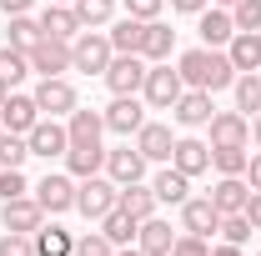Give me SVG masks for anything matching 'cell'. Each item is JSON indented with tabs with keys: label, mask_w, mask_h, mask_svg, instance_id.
Here are the masks:
<instances>
[{
	"label": "cell",
	"mask_w": 261,
	"mask_h": 256,
	"mask_svg": "<svg viewBox=\"0 0 261 256\" xmlns=\"http://www.w3.org/2000/svg\"><path fill=\"white\" fill-rule=\"evenodd\" d=\"M176 70H181V81L191 86V91H226L231 81H236V65H231L226 50H216V45H196V50H186L181 61H176Z\"/></svg>",
	"instance_id": "cell-1"
},
{
	"label": "cell",
	"mask_w": 261,
	"mask_h": 256,
	"mask_svg": "<svg viewBox=\"0 0 261 256\" xmlns=\"http://www.w3.org/2000/svg\"><path fill=\"white\" fill-rule=\"evenodd\" d=\"M121 206V186L111 181V176H86V181H75V211L86 216V221H96L100 216H111Z\"/></svg>",
	"instance_id": "cell-2"
},
{
	"label": "cell",
	"mask_w": 261,
	"mask_h": 256,
	"mask_svg": "<svg viewBox=\"0 0 261 256\" xmlns=\"http://www.w3.org/2000/svg\"><path fill=\"white\" fill-rule=\"evenodd\" d=\"M111 35L100 31H81L70 40V70H81V75H106V65H111Z\"/></svg>",
	"instance_id": "cell-3"
},
{
	"label": "cell",
	"mask_w": 261,
	"mask_h": 256,
	"mask_svg": "<svg viewBox=\"0 0 261 256\" xmlns=\"http://www.w3.org/2000/svg\"><path fill=\"white\" fill-rule=\"evenodd\" d=\"M181 91H186V81H181V70H171V65H151L146 70V86H141V100L151 106V111H171L176 100H181Z\"/></svg>",
	"instance_id": "cell-4"
},
{
	"label": "cell",
	"mask_w": 261,
	"mask_h": 256,
	"mask_svg": "<svg viewBox=\"0 0 261 256\" xmlns=\"http://www.w3.org/2000/svg\"><path fill=\"white\" fill-rule=\"evenodd\" d=\"M35 201H40V211L45 216H65V211H75V176L70 171H45V181L31 186Z\"/></svg>",
	"instance_id": "cell-5"
},
{
	"label": "cell",
	"mask_w": 261,
	"mask_h": 256,
	"mask_svg": "<svg viewBox=\"0 0 261 256\" xmlns=\"http://www.w3.org/2000/svg\"><path fill=\"white\" fill-rule=\"evenodd\" d=\"M146 70L151 65L141 61V56H111V65H106V86H111V96H141V86H146Z\"/></svg>",
	"instance_id": "cell-6"
},
{
	"label": "cell",
	"mask_w": 261,
	"mask_h": 256,
	"mask_svg": "<svg viewBox=\"0 0 261 256\" xmlns=\"http://www.w3.org/2000/svg\"><path fill=\"white\" fill-rule=\"evenodd\" d=\"M31 96H35V106H40V116H56V121L81 106V100H75V86H70L65 75H40V86H35Z\"/></svg>",
	"instance_id": "cell-7"
},
{
	"label": "cell",
	"mask_w": 261,
	"mask_h": 256,
	"mask_svg": "<svg viewBox=\"0 0 261 256\" xmlns=\"http://www.w3.org/2000/svg\"><path fill=\"white\" fill-rule=\"evenodd\" d=\"M25 141H31V156H45L56 161L70 151V131H65V121H56V116H40L31 131H25Z\"/></svg>",
	"instance_id": "cell-8"
},
{
	"label": "cell",
	"mask_w": 261,
	"mask_h": 256,
	"mask_svg": "<svg viewBox=\"0 0 261 256\" xmlns=\"http://www.w3.org/2000/svg\"><path fill=\"white\" fill-rule=\"evenodd\" d=\"M25 56H31V70H35V75H65V70H70V40L40 35Z\"/></svg>",
	"instance_id": "cell-9"
},
{
	"label": "cell",
	"mask_w": 261,
	"mask_h": 256,
	"mask_svg": "<svg viewBox=\"0 0 261 256\" xmlns=\"http://www.w3.org/2000/svg\"><path fill=\"white\" fill-rule=\"evenodd\" d=\"M181 231L206 236V241L221 231V211L211 206V196H186V201H181Z\"/></svg>",
	"instance_id": "cell-10"
},
{
	"label": "cell",
	"mask_w": 261,
	"mask_h": 256,
	"mask_svg": "<svg viewBox=\"0 0 261 256\" xmlns=\"http://www.w3.org/2000/svg\"><path fill=\"white\" fill-rule=\"evenodd\" d=\"M100 116H106V131H116V136H136V131L146 126V100H141V96H116Z\"/></svg>",
	"instance_id": "cell-11"
},
{
	"label": "cell",
	"mask_w": 261,
	"mask_h": 256,
	"mask_svg": "<svg viewBox=\"0 0 261 256\" xmlns=\"http://www.w3.org/2000/svg\"><path fill=\"white\" fill-rule=\"evenodd\" d=\"M206 126H211V146H246L251 141V116H241V111H216Z\"/></svg>",
	"instance_id": "cell-12"
},
{
	"label": "cell",
	"mask_w": 261,
	"mask_h": 256,
	"mask_svg": "<svg viewBox=\"0 0 261 256\" xmlns=\"http://www.w3.org/2000/svg\"><path fill=\"white\" fill-rule=\"evenodd\" d=\"M171 116H176V126H186V131H196V126H206L211 116H216V106H211V91H181V100L171 106Z\"/></svg>",
	"instance_id": "cell-13"
},
{
	"label": "cell",
	"mask_w": 261,
	"mask_h": 256,
	"mask_svg": "<svg viewBox=\"0 0 261 256\" xmlns=\"http://www.w3.org/2000/svg\"><path fill=\"white\" fill-rule=\"evenodd\" d=\"M146 166L151 161L141 156L136 146H121V151H106V176L116 186H130V181H146Z\"/></svg>",
	"instance_id": "cell-14"
},
{
	"label": "cell",
	"mask_w": 261,
	"mask_h": 256,
	"mask_svg": "<svg viewBox=\"0 0 261 256\" xmlns=\"http://www.w3.org/2000/svg\"><path fill=\"white\" fill-rule=\"evenodd\" d=\"M0 121H5V131L25 136V131L40 121V106H35V96H20V91H10V96L0 100Z\"/></svg>",
	"instance_id": "cell-15"
},
{
	"label": "cell",
	"mask_w": 261,
	"mask_h": 256,
	"mask_svg": "<svg viewBox=\"0 0 261 256\" xmlns=\"http://www.w3.org/2000/svg\"><path fill=\"white\" fill-rule=\"evenodd\" d=\"M171 166H176V171H186V176H206V171H211V146H206V141H196V136H181V141H176V151H171Z\"/></svg>",
	"instance_id": "cell-16"
},
{
	"label": "cell",
	"mask_w": 261,
	"mask_h": 256,
	"mask_svg": "<svg viewBox=\"0 0 261 256\" xmlns=\"http://www.w3.org/2000/svg\"><path fill=\"white\" fill-rule=\"evenodd\" d=\"M136 151L146 161H171V151H176V136H171V126H161V121H146V126L136 131Z\"/></svg>",
	"instance_id": "cell-17"
},
{
	"label": "cell",
	"mask_w": 261,
	"mask_h": 256,
	"mask_svg": "<svg viewBox=\"0 0 261 256\" xmlns=\"http://www.w3.org/2000/svg\"><path fill=\"white\" fill-rule=\"evenodd\" d=\"M196 31H201V45H216V50H226V40L236 35V20H231L226 5H206Z\"/></svg>",
	"instance_id": "cell-18"
},
{
	"label": "cell",
	"mask_w": 261,
	"mask_h": 256,
	"mask_svg": "<svg viewBox=\"0 0 261 256\" xmlns=\"http://www.w3.org/2000/svg\"><path fill=\"white\" fill-rule=\"evenodd\" d=\"M5 211H0V221H5V231H25L31 236L35 226L45 221V211H40V201L35 196H15V201H0Z\"/></svg>",
	"instance_id": "cell-19"
},
{
	"label": "cell",
	"mask_w": 261,
	"mask_h": 256,
	"mask_svg": "<svg viewBox=\"0 0 261 256\" xmlns=\"http://www.w3.org/2000/svg\"><path fill=\"white\" fill-rule=\"evenodd\" d=\"M81 31H86V25H81L75 5H56V0H50V5L40 10V35H56V40H75Z\"/></svg>",
	"instance_id": "cell-20"
},
{
	"label": "cell",
	"mask_w": 261,
	"mask_h": 256,
	"mask_svg": "<svg viewBox=\"0 0 261 256\" xmlns=\"http://www.w3.org/2000/svg\"><path fill=\"white\" fill-rule=\"evenodd\" d=\"M176 236H181V231H171V221H161V216H146V221H141V231H136V246H141L146 256H171Z\"/></svg>",
	"instance_id": "cell-21"
},
{
	"label": "cell",
	"mask_w": 261,
	"mask_h": 256,
	"mask_svg": "<svg viewBox=\"0 0 261 256\" xmlns=\"http://www.w3.org/2000/svg\"><path fill=\"white\" fill-rule=\"evenodd\" d=\"M226 56H231V65H236V75L261 70V31H236L226 40Z\"/></svg>",
	"instance_id": "cell-22"
},
{
	"label": "cell",
	"mask_w": 261,
	"mask_h": 256,
	"mask_svg": "<svg viewBox=\"0 0 261 256\" xmlns=\"http://www.w3.org/2000/svg\"><path fill=\"white\" fill-rule=\"evenodd\" d=\"M171 50H176V31H171L166 20H146L141 61H146V65H161V61H171Z\"/></svg>",
	"instance_id": "cell-23"
},
{
	"label": "cell",
	"mask_w": 261,
	"mask_h": 256,
	"mask_svg": "<svg viewBox=\"0 0 261 256\" xmlns=\"http://www.w3.org/2000/svg\"><path fill=\"white\" fill-rule=\"evenodd\" d=\"M151 191H156V201H166V206H181V201L191 196V176L166 161L161 171H156V181H151Z\"/></svg>",
	"instance_id": "cell-24"
},
{
	"label": "cell",
	"mask_w": 261,
	"mask_h": 256,
	"mask_svg": "<svg viewBox=\"0 0 261 256\" xmlns=\"http://www.w3.org/2000/svg\"><path fill=\"white\" fill-rule=\"evenodd\" d=\"M65 131H70V146H100V131H106V116L100 111H70L65 116Z\"/></svg>",
	"instance_id": "cell-25"
},
{
	"label": "cell",
	"mask_w": 261,
	"mask_h": 256,
	"mask_svg": "<svg viewBox=\"0 0 261 256\" xmlns=\"http://www.w3.org/2000/svg\"><path fill=\"white\" fill-rule=\"evenodd\" d=\"M246 196H251L246 176H221V181L211 186V206H216L221 216H231V211H246Z\"/></svg>",
	"instance_id": "cell-26"
},
{
	"label": "cell",
	"mask_w": 261,
	"mask_h": 256,
	"mask_svg": "<svg viewBox=\"0 0 261 256\" xmlns=\"http://www.w3.org/2000/svg\"><path fill=\"white\" fill-rule=\"evenodd\" d=\"M31 241H35V256H75V236H70V231H65V226H35L31 231Z\"/></svg>",
	"instance_id": "cell-27"
},
{
	"label": "cell",
	"mask_w": 261,
	"mask_h": 256,
	"mask_svg": "<svg viewBox=\"0 0 261 256\" xmlns=\"http://www.w3.org/2000/svg\"><path fill=\"white\" fill-rule=\"evenodd\" d=\"M65 171H70L75 181L100 176V171H106V146H70V151H65Z\"/></svg>",
	"instance_id": "cell-28"
},
{
	"label": "cell",
	"mask_w": 261,
	"mask_h": 256,
	"mask_svg": "<svg viewBox=\"0 0 261 256\" xmlns=\"http://www.w3.org/2000/svg\"><path fill=\"white\" fill-rule=\"evenodd\" d=\"M111 50L116 56H141V40H146V20H136V15H126V20H116L111 25Z\"/></svg>",
	"instance_id": "cell-29"
},
{
	"label": "cell",
	"mask_w": 261,
	"mask_h": 256,
	"mask_svg": "<svg viewBox=\"0 0 261 256\" xmlns=\"http://www.w3.org/2000/svg\"><path fill=\"white\" fill-rule=\"evenodd\" d=\"M100 231H106V241H111V246H130V241H136V231H141V221L130 216L126 206H116L111 216H100Z\"/></svg>",
	"instance_id": "cell-30"
},
{
	"label": "cell",
	"mask_w": 261,
	"mask_h": 256,
	"mask_svg": "<svg viewBox=\"0 0 261 256\" xmlns=\"http://www.w3.org/2000/svg\"><path fill=\"white\" fill-rule=\"evenodd\" d=\"M121 206H126L136 221H146V216H156L161 201H156V191H151L146 181H130V186H121Z\"/></svg>",
	"instance_id": "cell-31"
},
{
	"label": "cell",
	"mask_w": 261,
	"mask_h": 256,
	"mask_svg": "<svg viewBox=\"0 0 261 256\" xmlns=\"http://www.w3.org/2000/svg\"><path fill=\"white\" fill-rule=\"evenodd\" d=\"M231 91H236V111H241V116H256V111H261V70L236 75Z\"/></svg>",
	"instance_id": "cell-32"
},
{
	"label": "cell",
	"mask_w": 261,
	"mask_h": 256,
	"mask_svg": "<svg viewBox=\"0 0 261 256\" xmlns=\"http://www.w3.org/2000/svg\"><path fill=\"white\" fill-rule=\"evenodd\" d=\"M246 161H251L246 146H211V171L216 176H246Z\"/></svg>",
	"instance_id": "cell-33"
},
{
	"label": "cell",
	"mask_w": 261,
	"mask_h": 256,
	"mask_svg": "<svg viewBox=\"0 0 261 256\" xmlns=\"http://www.w3.org/2000/svg\"><path fill=\"white\" fill-rule=\"evenodd\" d=\"M25 75H31V56H25V50H15V45H0V81L15 91Z\"/></svg>",
	"instance_id": "cell-34"
},
{
	"label": "cell",
	"mask_w": 261,
	"mask_h": 256,
	"mask_svg": "<svg viewBox=\"0 0 261 256\" xmlns=\"http://www.w3.org/2000/svg\"><path fill=\"white\" fill-rule=\"evenodd\" d=\"M5 45H15V50H31L35 40H40V20H31V15H10V25H5Z\"/></svg>",
	"instance_id": "cell-35"
},
{
	"label": "cell",
	"mask_w": 261,
	"mask_h": 256,
	"mask_svg": "<svg viewBox=\"0 0 261 256\" xmlns=\"http://www.w3.org/2000/svg\"><path fill=\"white\" fill-rule=\"evenodd\" d=\"M75 15H81L86 31H100V25L116 15V0H75Z\"/></svg>",
	"instance_id": "cell-36"
},
{
	"label": "cell",
	"mask_w": 261,
	"mask_h": 256,
	"mask_svg": "<svg viewBox=\"0 0 261 256\" xmlns=\"http://www.w3.org/2000/svg\"><path fill=\"white\" fill-rule=\"evenodd\" d=\"M251 231H256V226L246 221V211L221 216V241H231V246H246V241H251Z\"/></svg>",
	"instance_id": "cell-37"
},
{
	"label": "cell",
	"mask_w": 261,
	"mask_h": 256,
	"mask_svg": "<svg viewBox=\"0 0 261 256\" xmlns=\"http://www.w3.org/2000/svg\"><path fill=\"white\" fill-rule=\"evenodd\" d=\"M25 156H31V141L15 136V131H5L0 136V166H25Z\"/></svg>",
	"instance_id": "cell-38"
},
{
	"label": "cell",
	"mask_w": 261,
	"mask_h": 256,
	"mask_svg": "<svg viewBox=\"0 0 261 256\" xmlns=\"http://www.w3.org/2000/svg\"><path fill=\"white\" fill-rule=\"evenodd\" d=\"M15 196H31V181L20 166H0V201H15Z\"/></svg>",
	"instance_id": "cell-39"
},
{
	"label": "cell",
	"mask_w": 261,
	"mask_h": 256,
	"mask_svg": "<svg viewBox=\"0 0 261 256\" xmlns=\"http://www.w3.org/2000/svg\"><path fill=\"white\" fill-rule=\"evenodd\" d=\"M231 20H236V31H261V0H236Z\"/></svg>",
	"instance_id": "cell-40"
},
{
	"label": "cell",
	"mask_w": 261,
	"mask_h": 256,
	"mask_svg": "<svg viewBox=\"0 0 261 256\" xmlns=\"http://www.w3.org/2000/svg\"><path fill=\"white\" fill-rule=\"evenodd\" d=\"M75 256H116V246L106 241V231H86L75 236Z\"/></svg>",
	"instance_id": "cell-41"
},
{
	"label": "cell",
	"mask_w": 261,
	"mask_h": 256,
	"mask_svg": "<svg viewBox=\"0 0 261 256\" xmlns=\"http://www.w3.org/2000/svg\"><path fill=\"white\" fill-rule=\"evenodd\" d=\"M0 256H35V241L25 231H5L0 236Z\"/></svg>",
	"instance_id": "cell-42"
},
{
	"label": "cell",
	"mask_w": 261,
	"mask_h": 256,
	"mask_svg": "<svg viewBox=\"0 0 261 256\" xmlns=\"http://www.w3.org/2000/svg\"><path fill=\"white\" fill-rule=\"evenodd\" d=\"M161 5H166V0H126V15H136V20H156Z\"/></svg>",
	"instance_id": "cell-43"
},
{
	"label": "cell",
	"mask_w": 261,
	"mask_h": 256,
	"mask_svg": "<svg viewBox=\"0 0 261 256\" xmlns=\"http://www.w3.org/2000/svg\"><path fill=\"white\" fill-rule=\"evenodd\" d=\"M246 186H251V191H261V151L246 161Z\"/></svg>",
	"instance_id": "cell-44"
},
{
	"label": "cell",
	"mask_w": 261,
	"mask_h": 256,
	"mask_svg": "<svg viewBox=\"0 0 261 256\" xmlns=\"http://www.w3.org/2000/svg\"><path fill=\"white\" fill-rule=\"evenodd\" d=\"M246 221L261 231V191H251V196H246Z\"/></svg>",
	"instance_id": "cell-45"
},
{
	"label": "cell",
	"mask_w": 261,
	"mask_h": 256,
	"mask_svg": "<svg viewBox=\"0 0 261 256\" xmlns=\"http://www.w3.org/2000/svg\"><path fill=\"white\" fill-rule=\"evenodd\" d=\"M211 0H171V10H181V15H201Z\"/></svg>",
	"instance_id": "cell-46"
},
{
	"label": "cell",
	"mask_w": 261,
	"mask_h": 256,
	"mask_svg": "<svg viewBox=\"0 0 261 256\" xmlns=\"http://www.w3.org/2000/svg\"><path fill=\"white\" fill-rule=\"evenodd\" d=\"M31 5H35V0H0L5 15H31Z\"/></svg>",
	"instance_id": "cell-47"
},
{
	"label": "cell",
	"mask_w": 261,
	"mask_h": 256,
	"mask_svg": "<svg viewBox=\"0 0 261 256\" xmlns=\"http://www.w3.org/2000/svg\"><path fill=\"white\" fill-rule=\"evenodd\" d=\"M211 256H246L241 246H231V241H221V246H211Z\"/></svg>",
	"instance_id": "cell-48"
},
{
	"label": "cell",
	"mask_w": 261,
	"mask_h": 256,
	"mask_svg": "<svg viewBox=\"0 0 261 256\" xmlns=\"http://www.w3.org/2000/svg\"><path fill=\"white\" fill-rule=\"evenodd\" d=\"M251 141H256V151H261V111L251 116Z\"/></svg>",
	"instance_id": "cell-49"
},
{
	"label": "cell",
	"mask_w": 261,
	"mask_h": 256,
	"mask_svg": "<svg viewBox=\"0 0 261 256\" xmlns=\"http://www.w3.org/2000/svg\"><path fill=\"white\" fill-rule=\"evenodd\" d=\"M116 256H146L141 246H116Z\"/></svg>",
	"instance_id": "cell-50"
},
{
	"label": "cell",
	"mask_w": 261,
	"mask_h": 256,
	"mask_svg": "<svg viewBox=\"0 0 261 256\" xmlns=\"http://www.w3.org/2000/svg\"><path fill=\"white\" fill-rule=\"evenodd\" d=\"M5 96H10V86H5V81H0V100H5Z\"/></svg>",
	"instance_id": "cell-51"
},
{
	"label": "cell",
	"mask_w": 261,
	"mask_h": 256,
	"mask_svg": "<svg viewBox=\"0 0 261 256\" xmlns=\"http://www.w3.org/2000/svg\"><path fill=\"white\" fill-rule=\"evenodd\" d=\"M211 5H226V10H231V5H236V0H211Z\"/></svg>",
	"instance_id": "cell-52"
},
{
	"label": "cell",
	"mask_w": 261,
	"mask_h": 256,
	"mask_svg": "<svg viewBox=\"0 0 261 256\" xmlns=\"http://www.w3.org/2000/svg\"><path fill=\"white\" fill-rule=\"evenodd\" d=\"M56 5H75V0H56Z\"/></svg>",
	"instance_id": "cell-53"
},
{
	"label": "cell",
	"mask_w": 261,
	"mask_h": 256,
	"mask_svg": "<svg viewBox=\"0 0 261 256\" xmlns=\"http://www.w3.org/2000/svg\"><path fill=\"white\" fill-rule=\"evenodd\" d=\"M0 136H5V121H0Z\"/></svg>",
	"instance_id": "cell-54"
},
{
	"label": "cell",
	"mask_w": 261,
	"mask_h": 256,
	"mask_svg": "<svg viewBox=\"0 0 261 256\" xmlns=\"http://www.w3.org/2000/svg\"><path fill=\"white\" fill-rule=\"evenodd\" d=\"M171 256H181V251H171Z\"/></svg>",
	"instance_id": "cell-55"
}]
</instances>
